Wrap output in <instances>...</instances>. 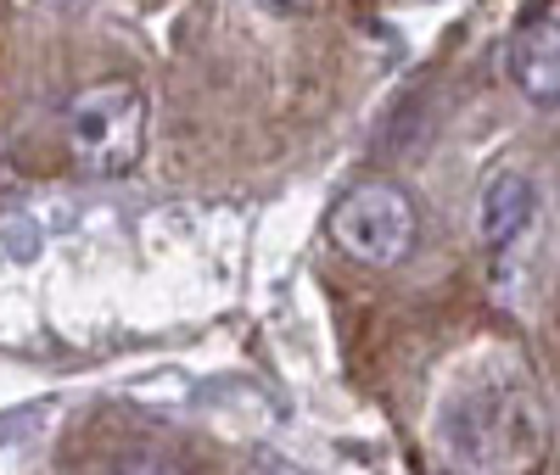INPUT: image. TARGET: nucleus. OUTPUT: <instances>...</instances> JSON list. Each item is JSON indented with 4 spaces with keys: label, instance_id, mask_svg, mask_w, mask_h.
Here are the masks:
<instances>
[{
    "label": "nucleus",
    "instance_id": "obj_1",
    "mask_svg": "<svg viewBox=\"0 0 560 475\" xmlns=\"http://www.w3.org/2000/svg\"><path fill=\"white\" fill-rule=\"evenodd\" d=\"M438 448L454 475H527L549 448V419L527 375H477L443 403Z\"/></svg>",
    "mask_w": 560,
    "mask_h": 475
},
{
    "label": "nucleus",
    "instance_id": "obj_2",
    "mask_svg": "<svg viewBox=\"0 0 560 475\" xmlns=\"http://www.w3.org/2000/svg\"><path fill=\"white\" fill-rule=\"evenodd\" d=\"M62 140L84 174H129L147 152V95L129 79H102L79 90L62 107Z\"/></svg>",
    "mask_w": 560,
    "mask_h": 475
},
{
    "label": "nucleus",
    "instance_id": "obj_3",
    "mask_svg": "<svg viewBox=\"0 0 560 475\" xmlns=\"http://www.w3.org/2000/svg\"><path fill=\"white\" fill-rule=\"evenodd\" d=\"M325 229H331L337 252H348L353 263H364V269H398L415 252L420 213H415V197L398 179H359V185H348L337 197Z\"/></svg>",
    "mask_w": 560,
    "mask_h": 475
},
{
    "label": "nucleus",
    "instance_id": "obj_4",
    "mask_svg": "<svg viewBox=\"0 0 560 475\" xmlns=\"http://www.w3.org/2000/svg\"><path fill=\"white\" fill-rule=\"evenodd\" d=\"M538 213V185L527 168L516 163H504L482 179L477 190V235H482V247H510V241H522V229L533 224Z\"/></svg>",
    "mask_w": 560,
    "mask_h": 475
},
{
    "label": "nucleus",
    "instance_id": "obj_5",
    "mask_svg": "<svg viewBox=\"0 0 560 475\" xmlns=\"http://www.w3.org/2000/svg\"><path fill=\"white\" fill-rule=\"evenodd\" d=\"M510 84H516L527 102L538 107H555L560 102V17H533L516 28L510 39Z\"/></svg>",
    "mask_w": 560,
    "mask_h": 475
},
{
    "label": "nucleus",
    "instance_id": "obj_6",
    "mask_svg": "<svg viewBox=\"0 0 560 475\" xmlns=\"http://www.w3.org/2000/svg\"><path fill=\"white\" fill-rule=\"evenodd\" d=\"M113 475H185L168 453H152V448H140V453H129V459H118V470Z\"/></svg>",
    "mask_w": 560,
    "mask_h": 475
},
{
    "label": "nucleus",
    "instance_id": "obj_7",
    "mask_svg": "<svg viewBox=\"0 0 560 475\" xmlns=\"http://www.w3.org/2000/svg\"><path fill=\"white\" fill-rule=\"evenodd\" d=\"M242 475H308V470L292 464V459H280V453H253Z\"/></svg>",
    "mask_w": 560,
    "mask_h": 475
},
{
    "label": "nucleus",
    "instance_id": "obj_8",
    "mask_svg": "<svg viewBox=\"0 0 560 475\" xmlns=\"http://www.w3.org/2000/svg\"><path fill=\"white\" fill-rule=\"evenodd\" d=\"M34 7H45V12H79L84 0H34Z\"/></svg>",
    "mask_w": 560,
    "mask_h": 475
},
{
    "label": "nucleus",
    "instance_id": "obj_9",
    "mask_svg": "<svg viewBox=\"0 0 560 475\" xmlns=\"http://www.w3.org/2000/svg\"><path fill=\"white\" fill-rule=\"evenodd\" d=\"M269 7H280V12H303V7H314V0H269Z\"/></svg>",
    "mask_w": 560,
    "mask_h": 475
}]
</instances>
